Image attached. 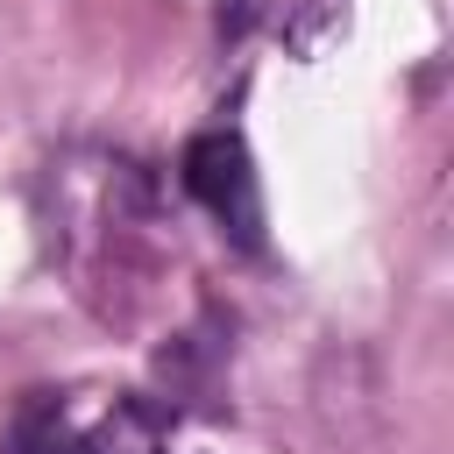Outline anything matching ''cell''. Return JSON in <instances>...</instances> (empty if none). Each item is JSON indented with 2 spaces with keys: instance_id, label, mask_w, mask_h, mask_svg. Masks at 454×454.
Here are the masks:
<instances>
[{
  "instance_id": "cell-2",
  "label": "cell",
  "mask_w": 454,
  "mask_h": 454,
  "mask_svg": "<svg viewBox=\"0 0 454 454\" xmlns=\"http://www.w3.org/2000/svg\"><path fill=\"white\" fill-rule=\"evenodd\" d=\"M177 170H184V192L241 241V248H255L262 241V192H255V156H248V142L234 135V128H206V135H192L184 142V156H177Z\"/></svg>"
},
{
  "instance_id": "cell-1",
  "label": "cell",
  "mask_w": 454,
  "mask_h": 454,
  "mask_svg": "<svg viewBox=\"0 0 454 454\" xmlns=\"http://www.w3.org/2000/svg\"><path fill=\"white\" fill-rule=\"evenodd\" d=\"M0 454H163V419L135 390H28Z\"/></svg>"
}]
</instances>
